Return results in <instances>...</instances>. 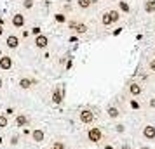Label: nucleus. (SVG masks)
<instances>
[{
    "mask_svg": "<svg viewBox=\"0 0 155 149\" xmlns=\"http://www.w3.org/2000/svg\"><path fill=\"white\" fill-rule=\"evenodd\" d=\"M51 101L54 102V104H61L64 101V87H56L54 90H52V95H51Z\"/></svg>",
    "mask_w": 155,
    "mask_h": 149,
    "instance_id": "nucleus-3",
    "label": "nucleus"
},
{
    "mask_svg": "<svg viewBox=\"0 0 155 149\" xmlns=\"http://www.w3.org/2000/svg\"><path fill=\"white\" fill-rule=\"evenodd\" d=\"M153 52H155V47H153Z\"/></svg>",
    "mask_w": 155,
    "mask_h": 149,
    "instance_id": "nucleus-38",
    "label": "nucleus"
},
{
    "mask_svg": "<svg viewBox=\"0 0 155 149\" xmlns=\"http://www.w3.org/2000/svg\"><path fill=\"white\" fill-rule=\"evenodd\" d=\"M49 149H54V147H49Z\"/></svg>",
    "mask_w": 155,
    "mask_h": 149,
    "instance_id": "nucleus-37",
    "label": "nucleus"
},
{
    "mask_svg": "<svg viewBox=\"0 0 155 149\" xmlns=\"http://www.w3.org/2000/svg\"><path fill=\"white\" fill-rule=\"evenodd\" d=\"M68 26H70V29H73L75 33H78V35H85V33H87V29H89V26H87L85 23L75 21V19H71V21L68 23Z\"/></svg>",
    "mask_w": 155,
    "mask_h": 149,
    "instance_id": "nucleus-2",
    "label": "nucleus"
},
{
    "mask_svg": "<svg viewBox=\"0 0 155 149\" xmlns=\"http://www.w3.org/2000/svg\"><path fill=\"white\" fill-rule=\"evenodd\" d=\"M143 11L147 14H155V0H145L143 2Z\"/></svg>",
    "mask_w": 155,
    "mask_h": 149,
    "instance_id": "nucleus-14",
    "label": "nucleus"
},
{
    "mask_svg": "<svg viewBox=\"0 0 155 149\" xmlns=\"http://www.w3.org/2000/svg\"><path fill=\"white\" fill-rule=\"evenodd\" d=\"M141 92H143V87H141V83H138V82H131V83H129V94H131L133 97L141 95Z\"/></svg>",
    "mask_w": 155,
    "mask_h": 149,
    "instance_id": "nucleus-10",
    "label": "nucleus"
},
{
    "mask_svg": "<svg viewBox=\"0 0 155 149\" xmlns=\"http://www.w3.org/2000/svg\"><path fill=\"white\" fill-rule=\"evenodd\" d=\"M5 45H7V49H18L19 47V38L16 35H9L5 38Z\"/></svg>",
    "mask_w": 155,
    "mask_h": 149,
    "instance_id": "nucleus-12",
    "label": "nucleus"
},
{
    "mask_svg": "<svg viewBox=\"0 0 155 149\" xmlns=\"http://www.w3.org/2000/svg\"><path fill=\"white\" fill-rule=\"evenodd\" d=\"M54 19H56L58 23H66V16H64L63 12H59V14L54 16Z\"/></svg>",
    "mask_w": 155,
    "mask_h": 149,
    "instance_id": "nucleus-20",
    "label": "nucleus"
},
{
    "mask_svg": "<svg viewBox=\"0 0 155 149\" xmlns=\"http://www.w3.org/2000/svg\"><path fill=\"white\" fill-rule=\"evenodd\" d=\"M120 149H131V146H129V144H122V147Z\"/></svg>",
    "mask_w": 155,
    "mask_h": 149,
    "instance_id": "nucleus-30",
    "label": "nucleus"
},
{
    "mask_svg": "<svg viewBox=\"0 0 155 149\" xmlns=\"http://www.w3.org/2000/svg\"><path fill=\"white\" fill-rule=\"evenodd\" d=\"M37 83V80L33 78H26V76H23V78H19V82H18V85H19V88H23V90H28V88H31V87Z\"/></svg>",
    "mask_w": 155,
    "mask_h": 149,
    "instance_id": "nucleus-9",
    "label": "nucleus"
},
{
    "mask_svg": "<svg viewBox=\"0 0 155 149\" xmlns=\"http://www.w3.org/2000/svg\"><path fill=\"white\" fill-rule=\"evenodd\" d=\"M78 118H80V121H82L84 125H89V123L94 121V113H92L91 109H80Z\"/></svg>",
    "mask_w": 155,
    "mask_h": 149,
    "instance_id": "nucleus-5",
    "label": "nucleus"
},
{
    "mask_svg": "<svg viewBox=\"0 0 155 149\" xmlns=\"http://www.w3.org/2000/svg\"><path fill=\"white\" fill-rule=\"evenodd\" d=\"M94 4H98V0H92V5H94Z\"/></svg>",
    "mask_w": 155,
    "mask_h": 149,
    "instance_id": "nucleus-34",
    "label": "nucleus"
},
{
    "mask_svg": "<svg viewBox=\"0 0 155 149\" xmlns=\"http://www.w3.org/2000/svg\"><path fill=\"white\" fill-rule=\"evenodd\" d=\"M120 21V12L117 9H110V11H105L103 16H101V24L103 26H112L115 23Z\"/></svg>",
    "mask_w": 155,
    "mask_h": 149,
    "instance_id": "nucleus-1",
    "label": "nucleus"
},
{
    "mask_svg": "<svg viewBox=\"0 0 155 149\" xmlns=\"http://www.w3.org/2000/svg\"><path fill=\"white\" fill-rule=\"evenodd\" d=\"M77 7L80 11H89L92 7V0H77Z\"/></svg>",
    "mask_w": 155,
    "mask_h": 149,
    "instance_id": "nucleus-17",
    "label": "nucleus"
},
{
    "mask_svg": "<svg viewBox=\"0 0 155 149\" xmlns=\"http://www.w3.org/2000/svg\"><path fill=\"white\" fill-rule=\"evenodd\" d=\"M150 107H155V97L152 101H150Z\"/></svg>",
    "mask_w": 155,
    "mask_h": 149,
    "instance_id": "nucleus-31",
    "label": "nucleus"
},
{
    "mask_svg": "<svg viewBox=\"0 0 155 149\" xmlns=\"http://www.w3.org/2000/svg\"><path fill=\"white\" fill-rule=\"evenodd\" d=\"M87 139L91 142H99L103 139V132L99 130V127H91L87 130Z\"/></svg>",
    "mask_w": 155,
    "mask_h": 149,
    "instance_id": "nucleus-4",
    "label": "nucleus"
},
{
    "mask_svg": "<svg viewBox=\"0 0 155 149\" xmlns=\"http://www.w3.org/2000/svg\"><path fill=\"white\" fill-rule=\"evenodd\" d=\"M31 139H33L35 142H44V139H45L44 130H40V128H35V130L31 132Z\"/></svg>",
    "mask_w": 155,
    "mask_h": 149,
    "instance_id": "nucleus-15",
    "label": "nucleus"
},
{
    "mask_svg": "<svg viewBox=\"0 0 155 149\" xmlns=\"http://www.w3.org/2000/svg\"><path fill=\"white\" fill-rule=\"evenodd\" d=\"M31 33H33L35 36L42 35V28H40V26H33V28H31Z\"/></svg>",
    "mask_w": 155,
    "mask_h": 149,
    "instance_id": "nucleus-22",
    "label": "nucleus"
},
{
    "mask_svg": "<svg viewBox=\"0 0 155 149\" xmlns=\"http://www.w3.org/2000/svg\"><path fill=\"white\" fill-rule=\"evenodd\" d=\"M143 137H145L147 141H153L155 139V127L153 125H147V127H143Z\"/></svg>",
    "mask_w": 155,
    "mask_h": 149,
    "instance_id": "nucleus-11",
    "label": "nucleus"
},
{
    "mask_svg": "<svg viewBox=\"0 0 155 149\" xmlns=\"http://www.w3.org/2000/svg\"><path fill=\"white\" fill-rule=\"evenodd\" d=\"M33 43H35L37 49H47V45H49V36L47 35H38L35 36V40H33Z\"/></svg>",
    "mask_w": 155,
    "mask_h": 149,
    "instance_id": "nucleus-8",
    "label": "nucleus"
},
{
    "mask_svg": "<svg viewBox=\"0 0 155 149\" xmlns=\"http://www.w3.org/2000/svg\"><path fill=\"white\" fill-rule=\"evenodd\" d=\"M30 123V118L26 114H18L16 116V127H26Z\"/></svg>",
    "mask_w": 155,
    "mask_h": 149,
    "instance_id": "nucleus-16",
    "label": "nucleus"
},
{
    "mask_svg": "<svg viewBox=\"0 0 155 149\" xmlns=\"http://www.w3.org/2000/svg\"><path fill=\"white\" fill-rule=\"evenodd\" d=\"M131 107H133V109H138V107H140V104H138L136 101H131Z\"/></svg>",
    "mask_w": 155,
    "mask_h": 149,
    "instance_id": "nucleus-27",
    "label": "nucleus"
},
{
    "mask_svg": "<svg viewBox=\"0 0 155 149\" xmlns=\"http://www.w3.org/2000/svg\"><path fill=\"white\" fill-rule=\"evenodd\" d=\"M141 149H150V147H147V146H143V147H141Z\"/></svg>",
    "mask_w": 155,
    "mask_h": 149,
    "instance_id": "nucleus-36",
    "label": "nucleus"
},
{
    "mask_svg": "<svg viewBox=\"0 0 155 149\" xmlns=\"http://www.w3.org/2000/svg\"><path fill=\"white\" fill-rule=\"evenodd\" d=\"M2 33H4V24H0V36H2Z\"/></svg>",
    "mask_w": 155,
    "mask_h": 149,
    "instance_id": "nucleus-32",
    "label": "nucleus"
},
{
    "mask_svg": "<svg viewBox=\"0 0 155 149\" xmlns=\"http://www.w3.org/2000/svg\"><path fill=\"white\" fill-rule=\"evenodd\" d=\"M106 113H108V116H110V118H119V109H117V107L115 106H108V109H106Z\"/></svg>",
    "mask_w": 155,
    "mask_h": 149,
    "instance_id": "nucleus-18",
    "label": "nucleus"
},
{
    "mask_svg": "<svg viewBox=\"0 0 155 149\" xmlns=\"http://www.w3.org/2000/svg\"><path fill=\"white\" fill-rule=\"evenodd\" d=\"M73 68V59H68L66 61V70H71Z\"/></svg>",
    "mask_w": 155,
    "mask_h": 149,
    "instance_id": "nucleus-26",
    "label": "nucleus"
},
{
    "mask_svg": "<svg viewBox=\"0 0 155 149\" xmlns=\"http://www.w3.org/2000/svg\"><path fill=\"white\" fill-rule=\"evenodd\" d=\"M9 125V120L5 114H0V128H5Z\"/></svg>",
    "mask_w": 155,
    "mask_h": 149,
    "instance_id": "nucleus-19",
    "label": "nucleus"
},
{
    "mask_svg": "<svg viewBox=\"0 0 155 149\" xmlns=\"http://www.w3.org/2000/svg\"><path fill=\"white\" fill-rule=\"evenodd\" d=\"M33 5H35L33 0H25V2H23V7L25 9H33Z\"/></svg>",
    "mask_w": 155,
    "mask_h": 149,
    "instance_id": "nucleus-21",
    "label": "nucleus"
},
{
    "mask_svg": "<svg viewBox=\"0 0 155 149\" xmlns=\"http://www.w3.org/2000/svg\"><path fill=\"white\" fill-rule=\"evenodd\" d=\"M105 149H113V146H110V144H108V146H105Z\"/></svg>",
    "mask_w": 155,
    "mask_h": 149,
    "instance_id": "nucleus-33",
    "label": "nucleus"
},
{
    "mask_svg": "<svg viewBox=\"0 0 155 149\" xmlns=\"http://www.w3.org/2000/svg\"><path fill=\"white\" fill-rule=\"evenodd\" d=\"M115 130H117L119 134H122V132H124V125H117V127H115Z\"/></svg>",
    "mask_w": 155,
    "mask_h": 149,
    "instance_id": "nucleus-28",
    "label": "nucleus"
},
{
    "mask_svg": "<svg viewBox=\"0 0 155 149\" xmlns=\"http://www.w3.org/2000/svg\"><path fill=\"white\" fill-rule=\"evenodd\" d=\"M52 147L54 149H64V144L63 142H59V141H56L54 144H52Z\"/></svg>",
    "mask_w": 155,
    "mask_h": 149,
    "instance_id": "nucleus-23",
    "label": "nucleus"
},
{
    "mask_svg": "<svg viewBox=\"0 0 155 149\" xmlns=\"http://www.w3.org/2000/svg\"><path fill=\"white\" fill-rule=\"evenodd\" d=\"M2 83H4V82H2V78H0V88H2Z\"/></svg>",
    "mask_w": 155,
    "mask_h": 149,
    "instance_id": "nucleus-35",
    "label": "nucleus"
},
{
    "mask_svg": "<svg viewBox=\"0 0 155 149\" xmlns=\"http://www.w3.org/2000/svg\"><path fill=\"white\" fill-rule=\"evenodd\" d=\"M14 113V109H12V107H7V111H5V116H7V114H12Z\"/></svg>",
    "mask_w": 155,
    "mask_h": 149,
    "instance_id": "nucleus-29",
    "label": "nucleus"
},
{
    "mask_svg": "<svg viewBox=\"0 0 155 149\" xmlns=\"http://www.w3.org/2000/svg\"><path fill=\"white\" fill-rule=\"evenodd\" d=\"M18 142H19V137H18V135H12V137H11V144H12V146H16Z\"/></svg>",
    "mask_w": 155,
    "mask_h": 149,
    "instance_id": "nucleus-25",
    "label": "nucleus"
},
{
    "mask_svg": "<svg viewBox=\"0 0 155 149\" xmlns=\"http://www.w3.org/2000/svg\"><path fill=\"white\" fill-rule=\"evenodd\" d=\"M148 68H150V71H153V73H155V57L148 61Z\"/></svg>",
    "mask_w": 155,
    "mask_h": 149,
    "instance_id": "nucleus-24",
    "label": "nucleus"
},
{
    "mask_svg": "<svg viewBox=\"0 0 155 149\" xmlns=\"http://www.w3.org/2000/svg\"><path fill=\"white\" fill-rule=\"evenodd\" d=\"M117 5H119L117 11H119L120 14H129V12H131V5H129V2H127V0H119V2H117Z\"/></svg>",
    "mask_w": 155,
    "mask_h": 149,
    "instance_id": "nucleus-13",
    "label": "nucleus"
},
{
    "mask_svg": "<svg viewBox=\"0 0 155 149\" xmlns=\"http://www.w3.org/2000/svg\"><path fill=\"white\" fill-rule=\"evenodd\" d=\"M11 24H12L14 28H23V26L26 24L25 14H21V12H16V14H12V17H11Z\"/></svg>",
    "mask_w": 155,
    "mask_h": 149,
    "instance_id": "nucleus-6",
    "label": "nucleus"
},
{
    "mask_svg": "<svg viewBox=\"0 0 155 149\" xmlns=\"http://www.w3.org/2000/svg\"><path fill=\"white\" fill-rule=\"evenodd\" d=\"M12 66H14V63H12V57L11 56H2L0 57V70L2 71H11Z\"/></svg>",
    "mask_w": 155,
    "mask_h": 149,
    "instance_id": "nucleus-7",
    "label": "nucleus"
}]
</instances>
